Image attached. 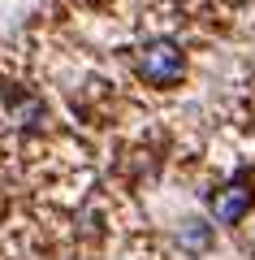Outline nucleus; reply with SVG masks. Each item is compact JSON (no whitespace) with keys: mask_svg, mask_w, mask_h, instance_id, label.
Segmentation results:
<instances>
[{"mask_svg":"<svg viewBox=\"0 0 255 260\" xmlns=\"http://www.w3.org/2000/svg\"><path fill=\"white\" fill-rule=\"evenodd\" d=\"M138 74L152 87H173L177 78L186 74V56L173 39H147L138 48Z\"/></svg>","mask_w":255,"mask_h":260,"instance_id":"obj_1","label":"nucleus"},{"mask_svg":"<svg viewBox=\"0 0 255 260\" xmlns=\"http://www.w3.org/2000/svg\"><path fill=\"white\" fill-rule=\"evenodd\" d=\"M255 204V186L246 182V178H234V182H225L221 191H212V221L216 225H238L246 213H251Z\"/></svg>","mask_w":255,"mask_h":260,"instance_id":"obj_2","label":"nucleus"},{"mask_svg":"<svg viewBox=\"0 0 255 260\" xmlns=\"http://www.w3.org/2000/svg\"><path fill=\"white\" fill-rule=\"evenodd\" d=\"M208 243H212V230L203 221H186L182 225V247L186 251H208Z\"/></svg>","mask_w":255,"mask_h":260,"instance_id":"obj_3","label":"nucleus"}]
</instances>
